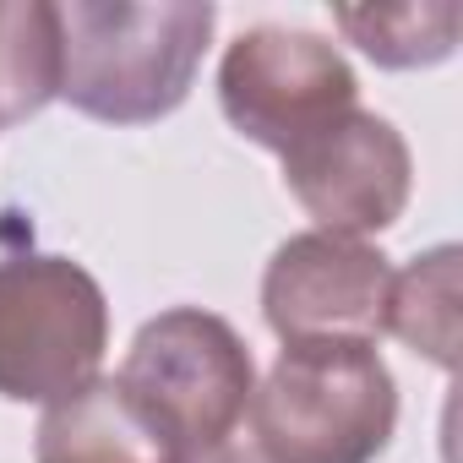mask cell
Segmentation results:
<instances>
[{
  "label": "cell",
  "mask_w": 463,
  "mask_h": 463,
  "mask_svg": "<svg viewBox=\"0 0 463 463\" xmlns=\"http://www.w3.org/2000/svg\"><path fill=\"white\" fill-rule=\"evenodd\" d=\"M61 17V99L104 126H147L185 104L218 12L207 0H71Z\"/></svg>",
  "instance_id": "obj_1"
},
{
  "label": "cell",
  "mask_w": 463,
  "mask_h": 463,
  "mask_svg": "<svg viewBox=\"0 0 463 463\" xmlns=\"http://www.w3.org/2000/svg\"><path fill=\"white\" fill-rule=\"evenodd\" d=\"M246 414L262 463H376L398 430V382L376 344H284Z\"/></svg>",
  "instance_id": "obj_2"
},
{
  "label": "cell",
  "mask_w": 463,
  "mask_h": 463,
  "mask_svg": "<svg viewBox=\"0 0 463 463\" xmlns=\"http://www.w3.org/2000/svg\"><path fill=\"white\" fill-rule=\"evenodd\" d=\"M109 300L99 279L55 251L0 257V398L61 403L99 382Z\"/></svg>",
  "instance_id": "obj_3"
},
{
  "label": "cell",
  "mask_w": 463,
  "mask_h": 463,
  "mask_svg": "<svg viewBox=\"0 0 463 463\" xmlns=\"http://www.w3.org/2000/svg\"><path fill=\"white\" fill-rule=\"evenodd\" d=\"M115 382L169 430L180 452H196L235 441V425L257 392V365L223 317L175 306L137 327Z\"/></svg>",
  "instance_id": "obj_4"
},
{
  "label": "cell",
  "mask_w": 463,
  "mask_h": 463,
  "mask_svg": "<svg viewBox=\"0 0 463 463\" xmlns=\"http://www.w3.org/2000/svg\"><path fill=\"white\" fill-rule=\"evenodd\" d=\"M360 82L338 44L306 28H251L223 50L218 104L223 120L268 153H289L327 120L349 115Z\"/></svg>",
  "instance_id": "obj_5"
},
{
  "label": "cell",
  "mask_w": 463,
  "mask_h": 463,
  "mask_svg": "<svg viewBox=\"0 0 463 463\" xmlns=\"http://www.w3.org/2000/svg\"><path fill=\"white\" fill-rule=\"evenodd\" d=\"M284 185L327 235H382L403 218L414 191V158L392 120L349 109L284 153Z\"/></svg>",
  "instance_id": "obj_6"
},
{
  "label": "cell",
  "mask_w": 463,
  "mask_h": 463,
  "mask_svg": "<svg viewBox=\"0 0 463 463\" xmlns=\"http://www.w3.org/2000/svg\"><path fill=\"white\" fill-rule=\"evenodd\" d=\"M392 262L349 235L306 229L289 235L262 273V317L284 344L360 338L376 344L387 327Z\"/></svg>",
  "instance_id": "obj_7"
},
{
  "label": "cell",
  "mask_w": 463,
  "mask_h": 463,
  "mask_svg": "<svg viewBox=\"0 0 463 463\" xmlns=\"http://www.w3.org/2000/svg\"><path fill=\"white\" fill-rule=\"evenodd\" d=\"M33 463H180V447L115 376H99L44 409Z\"/></svg>",
  "instance_id": "obj_8"
},
{
  "label": "cell",
  "mask_w": 463,
  "mask_h": 463,
  "mask_svg": "<svg viewBox=\"0 0 463 463\" xmlns=\"http://www.w3.org/2000/svg\"><path fill=\"white\" fill-rule=\"evenodd\" d=\"M61 99V17L50 0H0V131Z\"/></svg>",
  "instance_id": "obj_9"
},
{
  "label": "cell",
  "mask_w": 463,
  "mask_h": 463,
  "mask_svg": "<svg viewBox=\"0 0 463 463\" xmlns=\"http://www.w3.org/2000/svg\"><path fill=\"white\" fill-rule=\"evenodd\" d=\"M458 246H436L425 257H414L403 273H392L387 289V327L392 338H403L414 354L436 360L441 371L458 365Z\"/></svg>",
  "instance_id": "obj_10"
},
{
  "label": "cell",
  "mask_w": 463,
  "mask_h": 463,
  "mask_svg": "<svg viewBox=\"0 0 463 463\" xmlns=\"http://www.w3.org/2000/svg\"><path fill=\"white\" fill-rule=\"evenodd\" d=\"M333 23L360 55H371L387 71L441 66L458 50V6L452 0H436V6H338Z\"/></svg>",
  "instance_id": "obj_11"
},
{
  "label": "cell",
  "mask_w": 463,
  "mask_h": 463,
  "mask_svg": "<svg viewBox=\"0 0 463 463\" xmlns=\"http://www.w3.org/2000/svg\"><path fill=\"white\" fill-rule=\"evenodd\" d=\"M180 463H262V452H251V447H241V441H218V447L180 452Z\"/></svg>",
  "instance_id": "obj_12"
}]
</instances>
